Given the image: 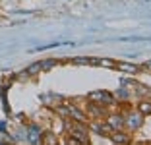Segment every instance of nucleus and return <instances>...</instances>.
I'll list each match as a JSON object with an SVG mask.
<instances>
[{"instance_id": "nucleus-12", "label": "nucleus", "mask_w": 151, "mask_h": 145, "mask_svg": "<svg viewBox=\"0 0 151 145\" xmlns=\"http://www.w3.org/2000/svg\"><path fill=\"white\" fill-rule=\"evenodd\" d=\"M39 72H43V62H37V64L29 66V68L25 70V74H27V75H35V74H39Z\"/></svg>"}, {"instance_id": "nucleus-1", "label": "nucleus", "mask_w": 151, "mask_h": 145, "mask_svg": "<svg viewBox=\"0 0 151 145\" xmlns=\"http://www.w3.org/2000/svg\"><path fill=\"white\" fill-rule=\"evenodd\" d=\"M87 99L93 103V105H101V106L114 105V97H112L109 91H103V89H99V91H91L87 95Z\"/></svg>"}, {"instance_id": "nucleus-16", "label": "nucleus", "mask_w": 151, "mask_h": 145, "mask_svg": "<svg viewBox=\"0 0 151 145\" xmlns=\"http://www.w3.org/2000/svg\"><path fill=\"white\" fill-rule=\"evenodd\" d=\"M89 108H91V112H93V114H95V116H103V110H99V108H95V106H93V105L89 106Z\"/></svg>"}, {"instance_id": "nucleus-13", "label": "nucleus", "mask_w": 151, "mask_h": 145, "mask_svg": "<svg viewBox=\"0 0 151 145\" xmlns=\"http://www.w3.org/2000/svg\"><path fill=\"white\" fill-rule=\"evenodd\" d=\"M72 64H81V66H95V58H76L72 60Z\"/></svg>"}, {"instance_id": "nucleus-6", "label": "nucleus", "mask_w": 151, "mask_h": 145, "mask_svg": "<svg viewBox=\"0 0 151 145\" xmlns=\"http://www.w3.org/2000/svg\"><path fill=\"white\" fill-rule=\"evenodd\" d=\"M68 114H70L72 118L76 120V122H81V124H85V122H87V118H85V114H83V112H81L80 108L72 106V105H68Z\"/></svg>"}, {"instance_id": "nucleus-5", "label": "nucleus", "mask_w": 151, "mask_h": 145, "mask_svg": "<svg viewBox=\"0 0 151 145\" xmlns=\"http://www.w3.org/2000/svg\"><path fill=\"white\" fill-rule=\"evenodd\" d=\"M114 68H118V70L124 72V74H138V72H139V66H136V64H128V62H118V64H114Z\"/></svg>"}, {"instance_id": "nucleus-7", "label": "nucleus", "mask_w": 151, "mask_h": 145, "mask_svg": "<svg viewBox=\"0 0 151 145\" xmlns=\"http://www.w3.org/2000/svg\"><path fill=\"white\" fill-rule=\"evenodd\" d=\"M109 126L112 128V130H120V128H124V116L120 114H111L109 116Z\"/></svg>"}, {"instance_id": "nucleus-9", "label": "nucleus", "mask_w": 151, "mask_h": 145, "mask_svg": "<svg viewBox=\"0 0 151 145\" xmlns=\"http://www.w3.org/2000/svg\"><path fill=\"white\" fill-rule=\"evenodd\" d=\"M138 112H139V114H143V116L151 114V101H142V103H138Z\"/></svg>"}, {"instance_id": "nucleus-2", "label": "nucleus", "mask_w": 151, "mask_h": 145, "mask_svg": "<svg viewBox=\"0 0 151 145\" xmlns=\"http://www.w3.org/2000/svg\"><path fill=\"white\" fill-rule=\"evenodd\" d=\"M68 130H70V134L74 137H78V139L81 141V145H87L89 143V137H87V128L83 126L81 122H76L74 120V124H68Z\"/></svg>"}, {"instance_id": "nucleus-3", "label": "nucleus", "mask_w": 151, "mask_h": 145, "mask_svg": "<svg viewBox=\"0 0 151 145\" xmlns=\"http://www.w3.org/2000/svg\"><path fill=\"white\" fill-rule=\"evenodd\" d=\"M142 124H143V114H130L128 118H124V126H128L130 130H138V128H142Z\"/></svg>"}, {"instance_id": "nucleus-17", "label": "nucleus", "mask_w": 151, "mask_h": 145, "mask_svg": "<svg viewBox=\"0 0 151 145\" xmlns=\"http://www.w3.org/2000/svg\"><path fill=\"white\" fill-rule=\"evenodd\" d=\"M139 70H151V62H145V64H143Z\"/></svg>"}, {"instance_id": "nucleus-4", "label": "nucleus", "mask_w": 151, "mask_h": 145, "mask_svg": "<svg viewBox=\"0 0 151 145\" xmlns=\"http://www.w3.org/2000/svg\"><path fill=\"white\" fill-rule=\"evenodd\" d=\"M27 139L31 141V143H41V139H43V134H41V128L39 126H29L27 128Z\"/></svg>"}, {"instance_id": "nucleus-14", "label": "nucleus", "mask_w": 151, "mask_h": 145, "mask_svg": "<svg viewBox=\"0 0 151 145\" xmlns=\"http://www.w3.org/2000/svg\"><path fill=\"white\" fill-rule=\"evenodd\" d=\"M56 137L54 136H43V139H41V143H56Z\"/></svg>"}, {"instance_id": "nucleus-15", "label": "nucleus", "mask_w": 151, "mask_h": 145, "mask_svg": "<svg viewBox=\"0 0 151 145\" xmlns=\"http://www.w3.org/2000/svg\"><path fill=\"white\" fill-rule=\"evenodd\" d=\"M68 143H70V145H81V141L78 139V137L72 136V137H68Z\"/></svg>"}, {"instance_id": "nucleus-10", "label": "nucleus", "mask_w": 151, "mask_h": 145, "mask_svg": "<svg viewBox=\"0 0 151 145\" xmlns=\"http://www.w3.org/2000/svg\"><path fill=\"white\" fill-rule=\"evenodd\" d=\"M111 139L114 141V143H130V137L124 136V134H120V132H112Z\"/></svg>"}, {"instance_id": "nucleus-11", "label": "nucleus", "mask_w": 151, "mask_h": 145, "mask_svg": "<svg viewBox=\"0 0 151 145\" xmlns=\"http://www.w3.org/2000/svg\"><path fill=\"white\" fill-rule=\"evenodd\" d=\"M116 62H112L111 58H95V66H105V68H114Z\"/></svg>"}, {"instance_id": "nucleus-8", "label": "nucleus", "mask_w": 151, "mask_h": 145, "mask_svg": "<svg viewBox=\"0 0 151 145\" xmlns=\"http://www.w3.org/2000/svg\"><path fill=\"white\" fill-rule=\"evenodd\" d=\"M93 130L99 134V136H105V137H111V134L114 132V130H112V128L109 126V124H95Z\"/></svg>"}]
</instances>
